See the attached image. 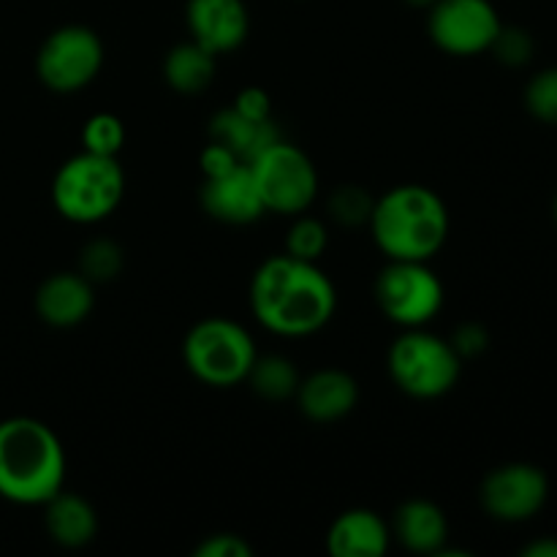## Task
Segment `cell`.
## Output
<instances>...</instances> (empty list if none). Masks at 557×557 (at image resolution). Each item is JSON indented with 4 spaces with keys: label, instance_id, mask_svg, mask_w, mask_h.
<instances>
[{
    "label": "cell",
    "instance_id": "7402d4cb",
    "mask_svg": "<svg viewBox=\"0 0 557 557\" xmlns=\"http://www.w3.org/2000/svg\"><path fill=\"white\" fill-rule=\"evenodd\" d=\"M125 253L114 239L109 237H96L90 243H85V248L79 250V272L87 281L96 286V283H109L123 272Z\"/></svg>",
    "mask_w": 557,
    "mask_h": 557
},
{
    "label": "cell",
    "instance_id": "4316f807",
    "mask_svg": "<svg viewBox=\"0 0 557 557\" xmlns=\"http://www.w3.org/2000/svg\"><path fill=\"white\" fill-rule=\"evenodd\" d=\"M533 49H536V44H533L531 33L522 30V27L500 25L490 52H493L500 63L509 65V69H522V65L531 63Z\"/></svg>",
    "mask_w": 557,
    "mask_h": 557
},
{
    "label": "cell",
    "instance_id": "6da1fadb",
    "mask_svg": "<svg viewBox=\"0 0 557 557\" xmlns=\"http://www.w3.org/2000/svg\"><path fill=\"white\" fill-rule=\"evenodd\" d=\"M250 310L272 335H315L337 310L335 283L319 261H302L288 253L270 256L250 277Z\"/></svg>",
    "mask_w": 557,
    "mask_h": 557
},
{
    "label": "cell",
    "instance_id": "2e32d148",
    "mask_svg": "<svg viewBox=\"0 0 557 557\" xmlns=\"http://www.w3.org/2000/svg\"><path fill=\"white\" fill-rule=\"evenodd\" d=\"M392 528L370 509H348L326 533V549L335 557H381L389 549Z\"/></svg>",
    "mask_w": 557,
    "mask_h": 557
},
{
    "label": "cell",
    "instance_id": "8992f818",
    "mask_svg": "<svg viewBox=\"0 0 557 557\" xmlns=\"http://www.w3.org/2000/svg\"><path fill=\"white\" fill-rule=\"evenodd\" d=\"M386 368L403 395L413 400H438L455 389L462 359L449 341L433 335L424 326L403 330L386 354Z\"/></svg>",
    "mask_w": 557,
    "mask_h": 557
},
{
    "label": "cell",
    "instance_id": "277c9868",
    "mask_svg": "<svg viewBox=\"0 0 557 557\" xmlns=\"http://www.w3.org/2000/svg\"><path fill=\"white\" fill-rule=\"evenodd\" d=\"M125 196V172L114 156L82 150L58 169L52 180V205L71 223H101Z\"/></svg>",
    "mask_w": 557,
    "mask_h": 557
},
{
    "label": "cell",
    "instance_id": "f1b7e54d",
    "mask_svg": "<svg viewBox=\"0 0 557 557\" xmlns=\"http://www.w3.org/2000/svg\"><path fill=\"white\" fill-rule=\"evenodd\" d=\"M449 343H451V348L457 351V357L471 359V357H479V354L487 348L490 335L482 324H473V321H468V324L457 326L455 335L449 337Z\"/></svg>",
    "mask_w": 557,
    "mask_h": 557
},
{
    "label": "cell",
    "instance_id": "ffe728a7",
    "mask_svg": "<svg viewBox=\"0 0 557 557\" xmlns=\"http://www.w3.org/2000/svg\"><path fill=\"white\" fill-rule=\"evenodd\" d=\"M218 54L196 44L194 38L185 44H177L163 58V79L172 90L183 92V96H199L207 87L215 82V63Z\"/></svg>",
    "mask_w": 557,
    "mask_h": 557
},
{
    "label": "cell",
    "instance_id": "484cf974",
    "mask_svg": "<svg viewBox=\"0 0 557 557\" xmlns=\"http://www.w3.org/2000/svg\"><path fill=\"white\" fill-rule=\"evenodd\" d=\"M528 112L547 125H557V69H544L528 82Z\"/></svg>",
    "mask_w": 557,
    "mask_h": 557
},
{
    "label": "cell",
    "instance_id": "30bf717a",
    "mask_svg": "<svg viewBox=\"0 0 557 557\" xmlns=\"http://www.w3.org/2000/svg\"><path fill=\"white\" fill-rule=\"evenodd\" d=\"M428 11L430 38L441 52L455 58L490 52L504 25L490 0H435Z\"/></svg>",
    "mask_w": 557,
    "mask_h": 557
},
{
    "label": "cell",
    "instance_id": "5b68a950",
    "mask_svg": "<svg viewBox=\"0 0 557 557\" xmlns=\"http://www.w3.org/2000/svg\"><path fill=\"white\" fill-rule=\"evenodd\" d=\"M256 343L243 324L223 315L201 319L188 330L183 341V362L201 384L228 389L248 381L253 368Z\"/></svg>",
    "mask_w": 557,
    "mask_h": 557
},
{
    "label": "cell",
    "instance_id": "44dd1931",
    "mask_svg": "<svg viewBox=\"0 0 557 557\" xmlns=\"http://www.w3.org/2000/svg\"><path fill=\"white\" fill-rule=\"evenodd\" d=\"M299 370L294 362L283 354H267V357H256L253 368L248 373V384L259 397L270 403H283L288 397L297 395L299 389Z\"/></svg>",
    "mask_w": 557,
    "mask_h": 557
},
{
    "label": "cell",
    "instance_id": "4fadbf2b",
    "mask_svg": "<svg viewBox=\"0 0 557 557\" xmlns=\"http://www.w3.org/2000/svg\"><path fill=\"white\" fill-rule=\"evenodd\" d=\"M199 199L207 215L228 226H250L267 215L248 163H239L218 177H205Z\"/></svg>",
    "mask_w": 557,
    "mask_h": 557
},
{
    "label": "cell",
    "instance_id": "836d02e7",
    "mask_svg": "<svg viewBox=\"0 0 557 557\" xmlns=\"http://www.w3.org/2000/svg\"><path fill=\"white\" fill-rule=\"evenodd\" d=\"M555 221H557V199H555Z\"/></svg>",
    "mask_w": 557,
    "mask_h": 557
},
{
    "label": "cell",
    "instance_id": "ac0fdd59",
    "mask_svg": "<svg viewBox=\"0 0 557 557\" xmlns=\"http://www.w3.org/2000/svg\"><path fill=\"white\" fill-rule=\"evenodd\" d=\"M44 525L54 544L65 549H79L96 539L98 515L87 498L60 490L44 504Z\"/></svg>",
    "mask_w": 557,
    "mask_h": 557
},
{
    "label": "cell",
    "instance_id": "e0dca14e",
    "mask_svg": "<svg viewBox=\"0 0 557 557\" xmlns=\"http://www.w3.org/2000/svg\"><path fill=\"white\" fill-rule=\"evenodd\" d=\"M392 536L417 555H441L449 542V520L433 500L411 498L395 511Z\"/></svg>",
    "mask_w": 557,
    "mask_h": 557
},
{
    "label": "cell",
    "instance_id": "f546056e",
    "mask_svg": "<svg viewBox=\"0 0 557 557\" xmlns=\"http://www.w3.org/2000/svg\"><path fill=\"white\" fill-rule=\"evenodd\" d=\"M234 112L248 120H270L272 117V98L261 87H243L232 103Z\"/></svg>",
    "mask_w": 557,
    "mask_h": 557
},
{
    "label": "cell",
    "instance_id": "7c38bea8",
    "mask_svg": "<svg viewBox=\"0 0 557 557\" xmlns=\"http://www.w3.org/2000/svg\"><path fill=\"white\" fill-rule=\"evenodd\" d=\"M185 22L190 38L212 54L234 52L250 33L248 5L243 0H188Z\"/></svg>",
    "mask_w": 557,
    "mask_h": 557
},
{
    "label": "cell",
    "instance_id": "d6986e66",
    "mask_svg": "<svg viewBox=\"0 0 557 557\" xmlns=\"http://www.w3.org/2000/svg\"><path fill=\"white\" fill-rule=\"evenodd\" d=\"M210 136L237 156L239 163H250L259 158L267 147L283 139L275 120H248L232 107L221 109L210 117Z\"/></svg>",
    "mask_w": 557,
    "mask_h": 557
},
{
    "label": "cell",
    "instance_id": "7a4b0ae2",
    "mask_svg": "<svg viewBox=\"0 0 557 557\" xmlns=\"http://www.w3.org/2000/svg\"><path fill=\"white\" fill-rule=\"evenodd\" d=\"M386 259L430 261L449 239L446 201L428 185H395L379 196L368 223Z\"/></svg>",
    "mask_w": 557,
    "mask_h": 557
},
{
    "label": "cell",
    "instance_id": "83f0119b",
    "mask_svg": "<svg viewBox=\"0 0 557 557\" xmlns=\"http://www.w3.org/2000/svg\"><path fill=\"white\" fill-rule=\"evenodd\" d=\"M196 557H250L253 547L243 536L234 533H212L205 536V542L194 549Z\"/></svg>",
    "mask_w": 557,
    "mask_h": 557
},
{
    "label": "cell",
    "instance_id": "3957f363",
    "mask_svg": "<svg viewBox=\"0 0 557 557\" xmlns=\"http://www.w3.org/2000/svg\"><path fill=\"white\" fill-rule=\"evenodd\" d=\"M65 484V449L49 424L33 417L0 422V498L44 506Z\"/></svg>",
    "mask_w": 557,
    "mask_h": 557
},
{
    "label": "cell",
    "instance_id": "9a60e30c",
    "mask_svg": "<svg viewBox=\"0 0 557 557\" xmlns=\"http://www.w3.org/2000/svg\"><path fill=\"white\" fill-rule=\"evenodd\" d=\"M96 292L92 283L76 272H54L38 286L36 292V313L44 324L54 330H71L82 321L90 319Z\"/></svg>",
    "mask_w": 557,
    "mask_h": 557
},
{
    "label": "cell",
    "instance_id": "ba28073f",
    "mask_svg": "<svg viewBox=\"0 0 557 557\" xmlns=\"http://www.w3.org/2000/svg\"><path fill=\"white\" fill-rule=\"evenodd\" d=\"M373 294L381 313L403 330L428 326L444 308V283L430 261L386 259L373 283Z\"/></svg>",
    "mask_w": 557,
    "mask_h": 557
},
{
    "label": "cell",
    "instance_id": "d4e9b609",
    "mask_svg": "<svg viewBox=\"0 0 557 557\" xmlns=\"http://www.w3.org/2000/svg\"><path fill=\"white\" fill-rule=\"evenodd\" d=\"M82 145L87 152H98V156H114L123 150L125 145V125L117 114L98 112L82 128Z\"/></svg>",
    "mask_w": 557,
    "mask_h": 557
},
{
    "label": "cell",
    "instance_id": "9c48e42d",
    "mask_svg": "<svg viewBox=\"0 0 557 557\" xmlns=\"http://www.w3.org/2000/svg\"><path fill=\"white\" fill-rule=\"evenodd\" d=\"M103 69V41L85 25H63L49 33L36 54V74L52 92L85 90Z\"/></svg>",
    "mask_w": 557,
    "mask_h": 557
},
{
    "label": "cell",
    "instance_id": "d6a6232c",
    "mask_svg": "<svg viewBox=\"0 0 557 557\" xmlns=\"http://www.w3.org/2000/svg\"><path fill=\"white\" fill-rule=\"evenodd\" d=\"M406 5H411V9H430V5L435 3V0H403Z\"/></svg>",
    "mask_w": 557,
    "mask_h": 557
},
{
    "label": "cell",
    "instance_id": "1f68e13d",
    "mask_svg": "<svg viewBox=\"0 0 557 557\" xmlns=\"http://www.w3.org/2000/svg\"><path fill=\"white\" fill-rule=\"evenodd\" d=\"M525 557H557V539H539L522 549Z\"/></svg>",
    "mask_w": 557,
    "mask_h": 557
},
{
    "label": "cell",
    "instance_id": "cb8c5ba5",
    "mask_svg": "<svg viewBox=\"0 0 557 557\" xmlns=\"http://www.w3.org/2000/svg\"><path fill=\"white\" fill-rule=\"evenodd\" d=\"M326 245H330V232H326L324 221L308 215H294L292 228L286 234V253L302 261H319L324 256Z\"/></svg>",
    "mask_w": 557,
    "mask_h": 557
},
{
    "label": "cell",
    "instance_id": "603a6c76",
    "mask_svg": "<svg viewBox=\"0 0 557 557\" xmlns=\"http://www.w3.org/2000/svg\"><path fill=\"white\" fill-rule=\"evenodd\" d=\"M375 199L359 185H341L332 190L330 201H326V212L332 221L343 228H362L370 223L373 215Z\"/></svg>",
    "mask_w": 557,
    "mask_h": 557
},
{
    "label": "cell",
    "instance_id": "4dcf8cb0",
    "mask_svg": "<svg viewBox=\"0 0 557 557\" xmlns=\"http://www.w3.org/2000/svg\"><path fill=\"white\" fill-rule=\"evenodd\" d=\"M199 166H201V174H205V177H218V174H226V172H232L234 166H239V161L226 145H221V141L212 139L210 145L201 150Z\"/></svg>",
    "mask_w": 557,
    "mask_h": 557
},
{
    "label": "cell",
    "instance_id": "52a82bcc",
    "mask_svg": "<svg viewBox=\"0 0 557 557\" xmlns=\"http://www.w3.org/2000/svg\"><path fill=\"white\" fill-rule=\"evenodd\" d=\"M248 166L267 212L294 218L313 207L319 196V172L308 152L297 145L286 139L275 141Z\"/></svg>",
    "mask_w": 557,
    "mask_h": 557
},
{
    "label": "cell",
    "instance_id": "8fae6325",
    "mask_svg": "<svg viewBox=\"0 0 557 557\" xmlns=\"http://www.w3.org/2000/svg\"><path fill=\"white\" fill-rule=\"evenodd\" d=\"M484 511L498 522H528L544 509L549 498L547 473L531 462H509L487 473L482 482Z\"/></svg>",
    "mask_w": 557,
    "mask_h": 557
},
{
    "label": "cell",
    "instance_id": "5bb4252c",
    "mask_svg": "<svg viewBox=\"0 0 557 557\" xmlns=\"http://www.w3.org/2000/svg\"><path fill=\"white\" fill-rule=\"evenodd\" d=\"M297 406L310 422L332 424L346 419L359 403V384L351 373L337 368L315 370L299 381Z\"/></svg>",
    "mask_w": 557,
    "mask_h": 557
}]
</instances>
